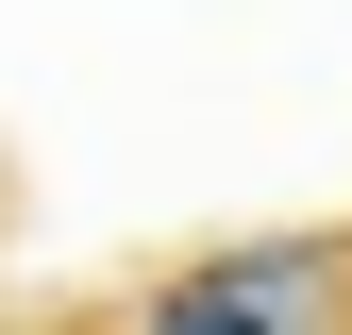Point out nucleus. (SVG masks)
<instances>
[{
    "label": "nucleus",
    "mask_w": 352,
    "mask_h": 335,
    "mask_svg": "<svg viewBox=\"0 0 352 335\" xmlns=\"http://www.w3.org/2000/svg\"><path fill=\"white\" fill-rule=\"evenodd\" d=\"M302 285H319V251H201L135 302V335H302Z\"/></svg>",
    "instance_id": "1"
}]
</instances>
